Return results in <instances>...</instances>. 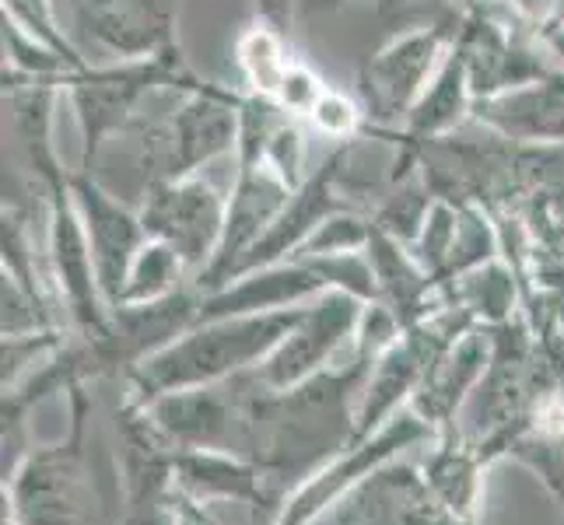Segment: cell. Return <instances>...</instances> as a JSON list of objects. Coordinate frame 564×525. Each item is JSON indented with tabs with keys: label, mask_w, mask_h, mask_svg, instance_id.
I'll return each mask as SVG.
<instances>
[{
	"label": "cell",
	"mask_w": 564,
	"mask_h": 525,
	"mask_svg": "<svg viewBox=\"0 0 564 525\" xmlns=\"http://www.w3.org/2000/svg\"><path fill=\"white\" fill-rule=\"evenodd\" d=\"M193 74L186 70L180 46H172L151 61H120V64H85L64 77V91L74 106L77 127H82V168L95 172V162L106 141L138 120V112L162 88H193Z\"/></svg>",
	"instance_id": "obj_1"
},
{
	"label": "cell",
	"mask_w": 564,
	"mask_h": 525,
	"mask_svg": "<svg viewBox=\"0 0 564 525\" xmlns=\"http://www.w3.org/2000/svg\"><path fill=\"white\" fill-rule=\"evenodd\" d=\"M456 32L445 25H424L400 39H393L386 50L368 56L358 70L365 116L386 130H403L406 116L417 106L427 81L442 67Z\"/></svg>",
	"instance_id": "obj_2"
},
{
	"label": "cell",
	"mask_w": 564,
	"mask_h": 525,
	"mask_svg": "<svg viewBox=\"0 0 564 525\" xmlns=\"http://www.w3.org/2000/svg\"><path fill=\"white\" fill-rule=\"evenodd\" d=\"M70 39L88 43L109 64L151 61L176 46L180 0H64Z\"/></svg>",
	"instance_id": "obj_3"
},
{
	"label": "cell",
	"mask_w": 564,
	"mask_h": 525,
	"mask_svg": "<svg viewBox=\"0 0 564 525\" xmlns=\"http://www.w3.org/2000/svg\"><path fill=\"white\" fill-rule=\"evenodd\" d=\"M225 214L228 204L218 186L204 175H183L148 193L141 221L148 239L172 245L183 263H200L221 245Z\"/></svg>",
	"instance_id": "obj_4"
},
{
	"label": "cell",
	"mask_w": 564,
	"mask_h": 525,
	"mask_svg": "<svg viewBox=\"0 0 564 525\" xmlns=\"http://www.w3.org/2000/svg\"><path fill=\"white\" fill-rule=\"evenodd\" d=\"M70 197L77 204V214H82L95 274L102 277V287L120 291L141 245L148 242L141 214H133L123 200H116V193H109L88 172H70Z\"/></svg>",
	"instance_id": "obj_5"
},
{
	"label": "cell",
	"mask_w": 564,
	"mask_h": 525,
	"mask_svg": "<svg viewBox=\"0 0 564 525\" xmlns=\"http://www.w3.org/2000/svg\"><path fill=\"white\" fill-rule=\"evenodd\" d=\"M242 99L218 85H193L172 109V147H176V179L200 175L225 154L239 151Z\"/></svg>",
	"instance_id": "obj_6"
},
{
	"label": "cell",
	"mask_w": 564,
	"mask_h": 525,
	"mask_svg": "<svg viewBox=\"0 0 564 525\" xmlns=\"http://www.w3.org/2000/svg\"><path fill=\"white\" fill-rule=\"evenodd\" d=\"M474 123L501 133L512 144H564V70L474 99Z\"/></svg>",
	"instance_id": "obj_7"
},
{
	"label": "cell",
	"mask_w": 564,
	"mask_h": 525,
	"mask_svg": "<svg viewBox=\"0 0 564 525\" xmlns=\"http://www.w3.org/2000/svg\"><path fill=\"white\" fill-rule=\"evenodd\" d=\"M228 197L231 200L225 214V236L218 245V256L236 260L239 252L252 249L263 239V231L278 221V214L295 197V189L281 179V172L267 158H257L236 162V179H231Z\"/></svg>",
	"instance_id": "obj_8"
},
{
	"label": "cell",
	"mask_w": 564,
	"mask_h": 525,
	"mask_svg": "<svg viewBox=\"0 0 564 525\" xmlns=\"http://www.w3.org/2000/svg\"><path fill=\"white\" fill-rule=\"evenodd\" d=\"M474 116V85H470V67H466V53L453 39V50L445 53L442 67L435 70V77L427 81L424 95L417 99V106L411 109L403 123V138L406 141H432V138H445V133L459 130L466 120Z\"/></svg>",
	"instance_id": "obj_9"
},
{
	"label": "cell",
	"mask_w": 564,
	"mask_h": 525,
	"mask_svg": "<svg viewBox=\"0 0 564 525\" xmlns=\"http://www.w3.org/2000/svg\"><path fill=\"white\" fill-rule=\"evenodd\" d=\"M291 56H288V35L278 29H270L263 22L249 25L239 39V67L246 74V85L252 95H263V99H274L284 74L291 70Z\"/></svg>",
	"instance_id": "obj_10"
},
{
	"label": "cell",
	"mask_w": 564,
	"mask_h": 525,
	"mask_svg": "<svg viewBox=\"0 0 564 525\" xmlns=\"http://www.w3.org/2000/svg\"><path fill=\"white\" fill-rule=\"evenodd\" d=\"M56 4H61V0H4V18H11L14 25H22L29 35L43 39L46 46L61 50L74 67H85L88 61L82 56V50L74 46L70 32L56 22Z\"/></svg>",
	"instance_id": "obj_11"
},
{
	"label": "cell",
	"mask_w": 564,
	"mask_h": 525,
	"mask_svg": "<svg viewBox=\"0 0 564 525\" xmlns=\"http://www.w3.org/2000/svg\"><path fill=\"white\" fill-rule=\"evenodd\" d=\"M365 106H358L355 99H347V95L326 88V95L316 102V109L308 112V123L316 127V133L323 138H334V141H351L365 130Z\"/></svg>",
	"instance_id": "obj_12"
},
{
	"label": "cell",
	"mask_w": 564,
	"mask_h": 525,
	"mask_svg": "<svg viewBox=\"0 0 564 525\" xmlns=\"http://www.w3.org/2000/svg\"><path fill=\"white\" fill-rule=\"evenodd\" d=\"M180 252L165 245V242H154L148 239L138 252V260L130 266V291L133 295H151V291H159L172 274L180 270Z\"/></svg>",
	"instance_id": "obj_13"
},
{
	"label": "cell",
	"mask_w": 564,
	"mask_h": 525,
	"mask_svg": "<svg viewBox=\"0 0 564 525\" xmlns=\"http://www.w3.org/2000/svg\"><path fill=\"white\" fill-rule=\"evenodd\" d=\"M372 239V231L368 225L358 218L351 210H334L329 218L308 236V249L319 252V256H329V252H344V249H355V245H365Z\"/></svg>",
	"instance_id": "obj_14"
},
{
	"label": "cell",
	"mask_w": 564,
	"mask_h": 525,
	"mask_svg": "<svg viewBox=\"0 0 564 525\" xmlns=\"http://www.w3.org/2000/svg\"><path fill=\"white\" fill-rule=\"evenodd\" d=\"M263 158L281 172V179L291 189H302L305 186V179H308V175L302 172V165H305V144H302V130L291 123V120H284L274 130V138H270Z\"/></svg>",
	"instance_id": "obj_15"
},
{
	"label": "cell",
	"mask_w": 564,
	"mask_h": 525,
	"mask_svg": "<svg viewBox=\"0 0 564 525\" xmlns=\"http://www.w3.org/2000/svg\"><path fill=\"white\" fill-rule=\"evenodd\" d=\"M326 95V85L308 70L305 64H291V70L284 74V81L274 95V102L288 112V116H308L316 109V102Z\"/></svg>",
	"instance_id": "obj_16"
},
{
	"label": "cell",
	"mask_w": 564,
	"mask_h": 525,
	"mask_svg": "<svg viewBox=\"0 0 564 525\" xmlns=\"http://www.w3.org/2000/svg\"><path fill=\"white\" fill-rule=\"evenodd\" d=\"M536 431L543 438H561L564 435V400L547 396L536 406Z\"/></svg>",
	"instance_id": "obj_17"
},
{
	"label": "cell",
	"mask_w": 564,
	"mask_h": 525,
	"mask_svg": "<svg viewBox=\"0 0 564 525\" xmlns=\"http://www.w3.org/2000/svg\"><path fill=\"white\" fill-rule=\"evenodd\" d=\"M260 22L278 29L281 35H288V22H291V0H260Z\"/></svg>",
	"instance_id": "obj_18"
},
{
	"label": "cell",
	"mask_w": 564,
	"mask_h": 525,
	"mask_svg": "<svg viewBox=\"0 0 564 525\" xmlns=\"http://www.w3.org/2000/svg\"><path fill=\"white\" fill-rule=\"evenodd\" d=\"M61 4H64V0H61Z\"/></svg>",
	"instance_id": "obj_19"
}]
</instances>
